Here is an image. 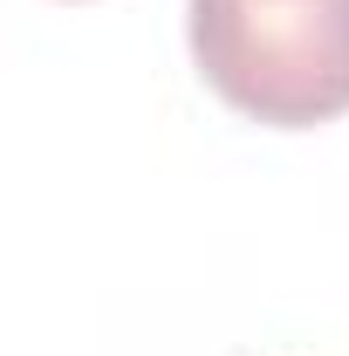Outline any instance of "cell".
<instances>
[{
    "instance_id": "6da1fadb",
    "label": "cell",
    "mask_w": 349,
    "mask_h": 356,
    "mask_svg": "<svg viewBox=\"0 0 349 356\" xmlns=\"http://www.w3.org/2000/svg\"><path fill=\"white\" fill-rule=\"evenodd\" d=\"M185 42L219 103L274 131L349 110V0H192Z\"/></svg>"
}]
</instances>
